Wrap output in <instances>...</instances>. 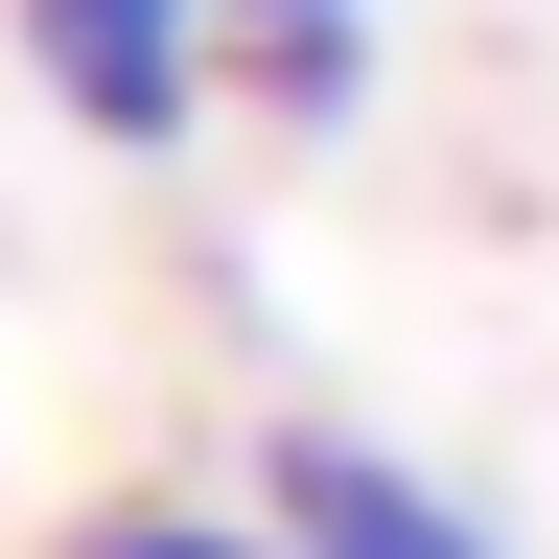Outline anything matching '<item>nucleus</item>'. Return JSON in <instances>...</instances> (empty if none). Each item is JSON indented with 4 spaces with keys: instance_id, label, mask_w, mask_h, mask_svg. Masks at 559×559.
Here are the masks:
<instances>
[{
    "instance_id": "1",
    "label": "nucleus",
    "mask_w": 559,
    "mask_h": 559,
    "mask_svg": "<svg viewBox=\"0 0 559 559\" xmlns=\"http://www.w3.org/2000/svg\"><path fill=\"white\" fill-rule=\"evenodd\" d=\"M0 24H24L47 117L117 140V164H164V140L210 117V70H234V24H210V0H0Z\"/></svg>"
},
{
    "instance_id": "2",
    "label": "nucleus",
    "mask_w": 559,
    "mask_h": 559,
    "mask_svg": "<svg viewBox=\"0 0 559 559\" xmlns=\"http://www.w3.org/2000/svg\"><path fill=\"white\" fill-rule=\"evenodd\" d=\"M257 513L304 536V559H513L466 489H419L396 443H349V419H280V443H257Z\"/></svg>"
},
{
    "instance_id": "3",
    "label": "nucleus",
    "mask_w": 559,
    "mask_h": 559,
    "mask_svg": "<svg viewBox=\"0 0 559 559\" xmlns=\"http://www.w3.org/2000/svg\"><path fill=\"white\" fill-rule=\"evenodd\" d=\"M210 24H234V70H257L280 117H349V94H373V24H396V0H210Z\"/></svg>"
},
{
    "instance_id": "4",
    "label": "nucleus",
    "mask_w": 559,
    "mask_h": 559,
    "mask_svg": "<svg viewBox=\"0 0 559 559\" xmlns=\"http://www.w3.org/2000/svg\"><path fill=\"white\" fill-rule=\"evenodd\" d=\"M70 559H304V536H280V513H94Z\"/></svg>"
}]
</instances>
